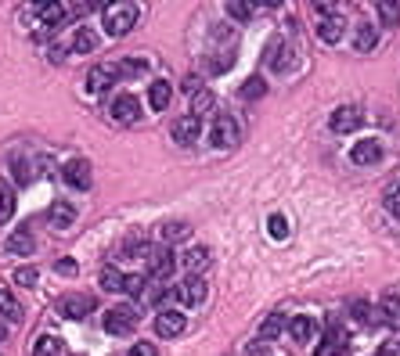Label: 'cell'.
Segmentation results:
<instances>
[{"mask_svg":"<svg viewBox=\"0 0 400 356\" xmlns=\"http://www.w3.org/2000/svg\"><path fill=\"white\" fill-rule=\"evenodd\" d=\"M137 4H130V0H120V4H105V29L112 36H123L137 26Z\"/></svg>","mask_w":400,"mask_h":356,"instance_id":"6da1fadb","label":"cell"},{"mask_svg":"<svg viewBox=\"0 0 400 356\" xmlns=\"http://www.w3.org/2000/svg\"><path fill=\"white\" fill-rule=\"evenodd\" d=\"M137 328V310L134 306H112L105 313V331L108 335H127Z\"/></svg>","mask_w":400,"mask_h":356,"instance_id":"7a4b0ae2","label":"cell"},{"mask_svg":"<svg viewBox=\"0 0 400 356\" xmlns=\"http://www.w3.org/2000/svg\"><path fill=\"white\" fill-rule=\"evenodd\" d=\"M137 97H130V94H120V97H112V104H108V119L112 123H120V126H130V123H137Z\"/></svg>","mask_w":400,"mask_h":356,"instance_id":"3957f363","label":"cell"},{"mask_svg":"<svg viewBox=\"0 0 400 356\" xmlns=\"http://www.w3.org/2000/svg\"><path fill=\"white\" fill-rule=\"evenodd\" d=\"M209 141H213L216 148H235V141H238L235 119H231V115H216V119H213V130H209Z\"/></svg>","mask_w":400,"mask_h":356,"instance_id":"277c9868","label":"cell"},{"mask_svg":"<svg viewBox=\"0 0 400 356\" xmlns=\"http://www.w3.org/2000/svg\"><path fill=\"white\" fill-rule=\"evenodd\" d=\"M144 259H148V274L152 277H169V274H174V266H177V256L169 252L166 245L162 249H148Z\"/></svg>","mask_w":400,"mask_h":356,"instance_id":"5b68a950","label":"cell"},{"mask_svg":"<svg viewBox=\"0 0 400 356\" xmlns=\"http://www.w3.org/2000/svg\"><path fill=\"white\" fill-rule=\"evenodd\" d=\"M62 176H65L69 188L87 191V188H90V162H87V158H73V162L62 166Z\"/></svg>","mask_w":400,"mask_h":356,"instance_id":"8992f818","label":"cell"},{"mask_svg":"<svg viewBox=\"0 0 400 356\" xmlns=\"http://www.w3.org/2000/svg\"><path fill=\"white\" fill-rule=\"evenodd\" d=\"M177 299H181L184 306H199V303L206 299V281H202L199 274H188V277L177 284Z\"/></svg>","mask_w":400,"mask_h":356,"instance_id":"52a82bcc","label":"cell"},{"mask_svg":"<svg viewBox=\"0 0 400 356\" xmlns=\"http://www.w3.org/2000/svg\"><path fill=\"white\" fill-rule=\"evenodd\" d=\"M94 310V299H87V295H62L58 299V317H69V320H80Z\"/></svg>","mask_w":400,"mask_h":356,"instance_id":"ba28073f","label":"cell"},{"mask_svg":"<svg viewBox=\"0 0 400 356\" xmlns=\"http://www.w3.org/2000/svg\"><path fill=\"white\" fill-rule=\"evenodd\" d=\"M4 249H8L11 256H33V249H36V237H33V230H29V227H15V230L8 234Z\"/></svg>","mask_w":400,"mask_h":356,"instance_id":"9c48e42d","label":"cell"},{"mask_svg":"<svg viewBox=\"0 0 400 356\" xmlns=\"http://www.w3.org/2000/svg\"><path fill=\"white\" fill-rule=\"evenodd\" d=\"M116 80H120V76H116V65H94V69L87 72V90H90V94H105Z\"/></svg>","mask_w":400,"mask_h":356,"instance_id":"30bf717a","label":"cell"},{"mask_svg":"<svg viewBox=\"0 0 400 356\" xmlns=\"http://www.w3.org/2000/svg\"><path fill=\"white\" fill-rule=\"evenodd\" d=\"M184 331V317L177 313V310H162L159 317H155V335L159 338H177Z\"/></svg>","mask_w":400,"mask_h":356,"instance_id":"8fae6325","label":"cell"},{"mask_svg":"<svg viewBox=\"0 0 400 356\" xmlns=\"http://www.w3.org/2000/svg\"><path fill=\"white\" fill-rule=\"evenodd\" d=\"M357 126H361V112H357L354 104H342V108L332 112V130H335V134H350V130H357Z\"/></svg>","mask_w":400,"mask_h":356,"instance_id":"7c38bea8","label":"cell"},{"mask_svg":"<svg viewBox=\"0 0 400 356\" xmlns=\"http://www.w3.org/2000/svg\"><path fill=\"white\" fill-rule=\"evenodd\" d=\"M73 223H76V209H73L69 202H54V205L47 209V227L65 230V227H73Z\"/></svg>","mask_w":400,"mask_h":356,"instance_id":"4fadbf2b","label":"cell"},{"mask_svg":"<svg viewBox=\"0 0 400 356\" xmlns=\"http://www.w3.org/2000/svg\"><path fill=\"white\" fill-rule=\"evenodd\" d=\"M267 65H270L274 72H285V69H289V43H285L281 36H274V40L267 43Z\"/></svg>","mask_w":400,"mask_h":356,"instance_id":"5bb4252c","label":"cell"},{"mask_svg":"<svg viewBox=\"0 0 400 356\" xmlns=\"http://www.w3.org/2000/svg\"><path fill=\"white\" fill-rule=\"evenodd\" d=\"M169 134H174L177 144H191L199 137V115H181L174 126H169Z\"/></svg>","mask_w":400,"mask_h":356,"instance_id":"9a60e30c","label":"cell"},{"mask_svg":"<svg viewBox=\"0 0 400 356\" xmlns=\"http://www.w3.org/2000/svg\"><path fill=\"white\" fill-rule=\"evenodd\" d=\"M350 158H354L357 166H375V162L382 158V144H379V141H357L354 151H350Z\"/></svg>","mask_w":400,"mask_h":356,"instance_id":"2e32d148","label":"cell"},{"mask_svg":"<svg viewBox=\"0 0 400 356\" xmlns=\"http://www.w3.org/2000/svg\"><path fill=\"white\" fill-rule=\"evenodd\" d=\"M342 26H347V22H342L339 15H321V22H317V36H321L325 43H339V40H342Z\"/></svg>","mask_w":400,"mask_h":356,"instance_id":"e0dca14e","label":"cell"},{"mask_svg":"<svg viewBox=\"0 0 400 356\" xmlns=\"http://www.w3.org/2000/svg\"><path fill=\"white\" fill-rule=\"evenodd\" d=\"M314 331H317V320H314V317H293V320H289V335H293V342H310V338H314Z\"/></svg>","mask_w":400,"mask_h":356,"instance_id":"ac0fdd59","label":"cell"},{"mask_svg":"<svg viewBox=\"0 0 400 356\" xmlns=\"http://www.w3.org/2000/svg\"><path fill=\"white\" fill-rule=\"evenodd\" d=\"M169 97H174V87H169L166 80H159V83H152V87H148V104H152L155 112H166Z\"/></svg>","mask_w":400,"mask_h":356,"instance_id":"d6986e66","label":"cell"},{"mask_svg":"<svg viewBox=\"0 0 400 356\" xmlns=\"http://www.w3.org/2000/svg\"><path fill=\"white\" fill-rule=\"evenodd\" d=\"M379 320H386L389 328H396V331H400V299H396V295H386V299H382V306H379Z\"/></svg>","mask_w":400,"mask_h":356,"instance_id":"ffe728a7","label":"cell"},{"mask_svg":"<svg viewBox=\"0 0 400 356\" xmlns=\"http://www.w3.org/2000/svg\"><path fill=\"white\" fill-rule=\"evenodd\" d=\"M285 328H289V320H285V313H270V317H267V320L260 324V338H263V342H274V338H278V335H281Z\"/></svg>","mask_w":400,"mask_h":356,"instance_id":"44dd1931","label":"cell"},{"mask_svg":"<svg viewBox=\"0 0 400 356\" xmlns=\"http://www.w3.org/2000/svg\"><path fill=\"white\" fill-rule=\"evenodd\" d=\"M36 15L43 18V26H58V22H65L69 4H40V8H36Z\"/></svg>","mask_w":400,"mask_h":356,"instance_id":"7402d4cb","label":"cell"},{"mask_svg":"<svg viewBox=\"0 0 400 356\" xmlns=\"http://www.w3.org/2000/svg\"><path fill=\"white\" fill-rule=\"evenodd\" d=\"M375 43H379V26L361 22V26H357V40H354V47H357V50H372Z\"/></svg>","mask_w":400,"mask_h":356,"instance_id":"603a6c76","label":"cell"},{"mask_svg":"<svg viewBox=\"0 0 400 356\" xmlns=\"http://www.w3.org/2000/svg\"><path fill=\"white\" fill-rule=\"evenodd\" d=\"M94 47H98L94 29H90V26H80V29H76V36H73V50H76V54H90Z\"/></svg>","mask_w":400,"mask_h":356,"instance_id":"cb8c5ba5","label":"cell"},{"mask_svg":"<svg viewBox=\"0 0 400 356\" xmlns=\"http://www.w3.org/2000/svg\"><path fill=\"white\" fill-rule=\"evenodd\" d=\"M0 313H4L8 320H22V303L4 288H0Z\"/></svg>","mask_w":400,"mask_h":356,"instance_id":"d4e9b609","label":"cell"},{"mask_svg":"<svg viewBox=\"0 0 400 356\" xmlns=\"http://www.w3.org/2000/svg\"><path fill=\"white\" fill-rule=\"evenodd\" d=\"M15 216V191L0 180V223H8Z\"/></svg>","mask_w":400,"mask_h":356,"instance_id":"484cf974","label":"cell"},{"mask_svg":"<svg viewBox=\"0 0 400 356\" xmlns=\"http://www.w3.org/2000/svg\"><path fill=\"white\" fill-rule=\"evenodd\" d=\"M141 72H148V62L144 58H123V62L116 65V76H141Z\"/></svg>","mask_w":400,"mask_h":356,"instance_id":"4316f807","label":"cell"},{"mask_svg":"<svg viewBox=\"0 0 400 356\" xmlns=\"http://www.w3.org/2000/svg\"><path fill=\"white\" fill-rule=\"evenodd\" d=\"M188 234H191V227H188V223H166V227H162V242H166V245H174V242H184Z\"/></svg>","mask_w":400,"mask_h":356,"instance_id":"83f0119b","label":"cell"},{"mask_svg":"<svg viewBox=\"0 0 400 356\" xmlns=\"http://www.w3.org/2000/svg\"><path fill=\"white\" fill-rule=\"evenodd\" d=\"M98 281H101V288H105V291H123V274H120L116 266H105Z\"/></svg>","mask_w":400,"mask_h":356,"instance_id":"f1b7e54d","label":"cell"},{"mask_svg":"<svg viewBox=\"0 0 400 356\" xmlns=\"http://www.w3.org/2000/svg\"><path fill=\"white\" fill-rule=\"evenodd\" d=\"M184 266H188L191 274H199L202 266H209V252H206V249H191V252L184 256Z\"/></svg>","mask_w":400,"mask_h":356,"instance_id":"f546056e","label":"cell"},{"mask_svg":"<svg viewBox=\"0 0 400 356\" xmlns=\"http://www.w3.org/2000/svg\"><path fill=\"white\" fill-rule=\"evenodd\" d=\"M58 349H62V342H58V338H54V335H43V338L36 342L33 356H58Z\"/></svg>","mask_w":400,"mask_h":356,"instance_id":"4dcf8cb0","label":"cell"},{"mask_svg":"<svg viewBox=\"0 0 400 356\" xmlns=\"http://www.w3.org/2000/svg\"><path fill=\"white\" fill-rule=\"evenodd\" d=\"M123 291L130 295V299H141V295H144V277L141 274H127L123 277Z\"/></svg>","mask_w":400,"mask_h":356,"instance_id":"1f68e13d","label":"cell"},{"mask_svg":"<svg viewBox=\"0 0 400 356\" xmlns=\"http://www.w3.org/2000/svg\"><path fill=\"white\" fill-rule=\"evenodd\" d=\"M260 94H267V83H263L260 76H253V80L242 83V97H246V101H256Z\"/></svg>","mask_w":400,"mask_h":356,"instance_id":"d6a6232c","label":"cell"},{"mask_svg":"<svg viewBox=\"0 0 400 356\" xmlns=\"http://www.w3.org/2000/svg\"><path fill=\"white\" fill-rule=\"evenodd\" d=\"M314 356H350V349H347V342H321Z\"/></svg>","mask_w":400,"mask_h":356,"instance_id":"836d02e7","label":"cell"},{"mask_svg":"<svg viewBox=\"0 0 400 356\" xmlns=\"http://www.w3.org/2000/svg\"><path fill=\"white\" fill-rule=\"evenodd\" d=\"M11 169H15V184H22V188L33 184V173H29V162H26V158H15Z\"/></svg>","mask_w":400,"mask_h":356,"instance_id":"e575fe53","label":"cell"},{"mask_svg":"<svg viewBox=\"0 0 400 356\" xmlns=\"http://www.w3.org/2000/svg\"><path fill=\"white\" fill-rule=\"evenodd\" d=\"M227 15L238 18V22H246V18L256 15V4H227Z\"/></svg>","mask_w":400,"mask_h":356,"instance_id":"d590c367","label":"cell"},{"mask_svg":"<svg viewBox=\"0 0 400 356\" xmlns=\"http://www.w3.org/2000/svg\"><path fill=\"white\" fill-rule=\"evenodd\" d=\"M270 234L278 237V242H285V237H289V220H285V216H270Z\"/></svg>","mask_w":400,"mask_h":356,"instance_id":"8d00e7d4","label":"cell"},{"mask_svg":"<svg viewBox=\"0 0 400 356\" xmlns=\"http://www.w3.org/2000/svg\"><path fill=\"white\" fill-rule=\"evenodd\" d=\"M36 277H40V274H36V266H22V270H15V281H19V284H26V288H33V284H36Z\"/></svg>","mask_w":400,"mask_h":356,"instance_id":"74e56055","label":"cell"},{"mask_svg":"<svg viewBox=\"0 0 400 356\" xmlns=\"http://www.w3.org/2000/svg\"><path fill=\"white\" fill-rule=\"evenodd\" d=\"M354 317H357L361 324H372V320H375V310H372L368 303H354Z\"/></svg>","mask_w":400,"mask_h":356,"instance_id":"f35d334b","label":"cell"},{"mask_svg":"<svg viewBox=\"0 0 400 356\" xmlns=\"http://www.w3.org/2000/svg\"><path fill=\"white\" fill-rule=\"evenodd\" d=\"M379 18L393 26V22L400 18V4H379Z\"/></svg>","mask_w":400,"mask_h":356,"instance_id":"ab89813d","label":"cell"},{"mask_svg":"<svg viewBox=\"0 0 400 356\" xmlns=\"http://www.w3.org/2000/svg\"><path fill=\"white\" fill-rule=\"evenodd\" d=\"M206 108H213V94H209V90H199V94H195V112H191V115H199V112H206Z\"/></svg>","mask_w":400,"mask_h":356,"instance_id":"60d3db41","label":"cell"},{"mask_svg":"<svg viewBox=\"0 0 400 356\" xmlns=\"http://www.w3.org/2000/svg\"><path fill=\"white\" fill-rule=\"evenodd\" d=\"M386 205H389V212H393V216H400V184H396V188H389Z\"/></svg>","mask_w":400,"mask_h":356,"instance_id":"b9f144b4","label":"cell"},{"mask_svg":"<svg viewBox=\"0 0 400 356\" xmlns=\"http://www.w3.org/2000/svg\"><path fill=\"white\" fill-rule=\"evenodd\" d=\"M130 356H155V345H152V342H137V345L130 349Z\"/></svg>","mask_w":400,"mask_h":356,"instance_id":"7bdbcfd3","label":"cell"},{"mask_svg":"<svg viewBox=\"0 0 400 356\" xmlns=\"http://www.w3.org/2000/svg\"><path fill=\"white\" fill-rule=\"evenodd\" d=\"M54 270H58V274H65V277H73V274H76V263H73V259H62V263L54 266Z\"/></svg>","mask_w":400,"mask_h":356,"instance_id":"ee69618b","label":"cell"},{"mask_svg":"<svg viewBox=\"0 0 400 356\" xmlns=\"http://www.w3.org/2000/svg\"><path fill=\"white\" fill-rule=\"evenodd\" d=\"M166 295H169V288H152V291H148V299H152V303L159 306V303L166 299Z\"/></svg>","mask_w":400,"mask_h":356,"instance_id":"f6af8a7d","label":"cell"},{"mask_svg":"<svg viewBox=\"0 0 400 356\" xmlns=\"http://www.w3.org/2000/svg\"><path fill=\"white\" fill-rule=\"evenodd\" d=\"M379 356H400V342H386V345L379 349Z\"/></svg>","mask_w":400,"mask_h":356,"instance_id":"bcb514c9","label":"cell"},{"mask_svg":"<svg viewBox=\"0 0 400 356\" xmlns=\"http://www.w3.org/2000/svg\"><path fill=\"white\" fill-rule=\"evenodd\" d=\"M249 356H270V352H267V345H260V342H249Z\"/></svg>","mask_w":400,"mask_h":356,"instance_id":"7dc6e473","label":"cell"},{"mask_svg":"<svg viewBox=\"0 0 400 356\" xmlns=\"http://www.w3.org/2000/svg\"><path fill=\"white\" fill-rule=\"evenodd\" d=\"M0 342H4V320H0Z\"/></svg>","mask_w":400,"mask_h":356,"instance_id":"c3c4849f","label":"cell"}]
</instances>
